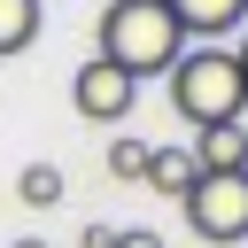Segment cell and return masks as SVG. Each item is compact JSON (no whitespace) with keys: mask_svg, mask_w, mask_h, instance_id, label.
I'll list each match as a JSON object with an SVG mask.
<instances>
[{"mask_svg":"<svg viewBox=\"0 0 248 248\" xmlns=\"http://www.w3.org/2000/svg\"><path fill=\"white\" fill-rule=\"evenodd\" d=\"M232 54H240V78H248V39H240V46H232Z\"/></svg>","mask_w":248,"mask_h":248,"instance_id":"4fadbf2b","label":"cell"},{"mask_svg":"<svg viewBox=\"0 0 248 248\" xmlns=\"http://www.w3.org/2000/svg\"><path fill=\"white\" fill-rule=\"evenodd\" d=\"M108 170L116 178H140L147 170V140H108Z\"/></svg>","mask_w":248,"mask_h":248,"instance_id":"30bf717a","label":"cell"},{"mask_svg":"<svg viewBox=\"0 0 248 248\" xmlns=\"http://www.w3.org/2000/svg\"><path fill=\"white\" fill-rule=\"evenodd\" d=\"M8 248H46V240H8Z\"/></svg>","mask_w":248,"mask_h":248,"instance_id":"5bb4252c","label":"cell"},{"mask_svg":"<svg viewBox=\"0 0 248 248\" xmlns=\"http://www.w3.org/2000/svg\"><path fill=\"white\" fill-rule=\"evenodd\" d=\"M39 23H46V16H39V0H0V62H8V54H23V46L39 39Z\"/></svg>","mask_w":248,"mask_h":248,"instance_id":"ba28073f","label":"cell"},{"mask_svg":"<svg viewBox=\"0 0 248 248\" xmlns=\"http://www.w3.org/2000/svg\"><path fill=\"white\" fill-rule=\"evenodd\" d=\"M93 54L116 62L132 85H147V78H170V62L186 54V31L170 23L163 0H108L101 31H93Z\"/></svg>","mask_w":248,"mask_h":248,"instance_id":"6da1fadb","label":"cell"},{"mask_svg":"<svg viewBox=\"0 0 248 248\" xmlns=\"http://www.w3.org/2000/svg\"><path fill=\"white\" fill-rule=\"evenodd\" d=\"M132 101H140V85L116 70V62H78V78H70V108L85 116V124H124L132 116Z\"/></svg>","mask_w":248,"mask_h":248,"instance_id":"277c9868","label":"cell"},{"mask_svg":"<svg viewBox=\"0 0 248 248\" xmlns=\"http://www.w3.org/2000/svg\"><path fill=\"white\" fill-rule=\"evenodd\" d=\"M16 202H31V209L62 202V170H54V163H23V170H16Z\"/></svg>","mask_w":248,"mask_h":248,"instance_id":"9c48e42d","label":"cell"},{"mask_svg":"<svg viewBox=\"0 0 248 248\" xmlns=\"http://www.w3.org/2000/svg\"><path fill=\"white\" fill-rule=\"evenodd\" d=\"M108 248H163V232H147V225H116Z\"/></svg>","mask_w":248,"mask_h":248,"instance_id":"8fae6325","label":"cell"},{"mask_svg":"<svg viewBox=\"0 0 248 248\" xmlns=\"http://www.w3.org/2000/svg\"><path fill=\"white\" fill-rule=\"evenodd\" d=\"M240 178H248V163H240Z\"/></svg>","mask_w":248,"mask_h":248,"instance_id":"9a60e30c","label":"cell"},{"mask_svg":"<svg viewBox=\"0 0 248 248\" xmlns=\"http://www.w3.org/2000/svg\"><path fill=\"white\" fill-rule=\"evenodd\" d=\"M163 8H170V23L194 46H225V31L248 23V0H163Z\"/></svg>","mask_w":248,"mask_h":248,"instance_id":"5b68a950","label":"cell"},{"mask_svg":"<svg viewBox=\"0 0 248 248\" xmlns=\"http://www.w3.org/2000/svg\"><path fill=\"white\" fill-rule=\"evenodd\" d=\"M186 225H194V240H209V248H240V240H248V178H194Z\"/></svg>","mask_w":248,"mask_h":248,"instance_id":"3957f363","label":"cell"},{"mask_svg":"<svg viewBox=\"0 0 248 248\" xmlns=\"http://www.w3.org/2000/svg\"><path fill=\"white\" fill-rule=\"evenodd\" d=\"M108 240H116V225H101V217H93V225L78 232V248H108Z\"/></svg>","mask_w":248,"mask_h":248,"instance_id":"7c38bea8","label":"cell"},{"mask_svg":"<svg viewBox=\"0 0 248 248\" xmlns=\"http://www.w3.org/2000/svg\"><path fill=\"white\" fill-rule=\"evenodd\" d=\"M163 85H170V108H178L194 132L240 124V108H248V78H240V54H232V46H186Z\"/></svg>","mask_w":248,"mask_h":248,"instance_id":"7a4b0ae2","label":"cell"},{"mask_svg":"<svg viewBox=\"0 0 248 248\" xmlns=\"http://www.w3.org/2000/svg\"><path fill=\"white\" fill-rule=\"evenodd\" d=\"M140 178H147V194H178L186 202L202 170H194V147H147V170Z\"/></svg>","mask_w":248,"mask_h":248,"instance_id":"52a82bcc","label":"cell"},{"mask_svg":"<svg viewBox=\"0 0 248 248\" xmlns=\"http://www.w3.org/2000/svg\"><path fill=\"white\" fill-rule=\"evenodd\" d=\"M240 163H248V124H209V132H194V170H202V178H240Z\"/></svg>","mask_w":248,"mask_h":248,"instance_id":"8992f818","label":"cell"}]
</instances>
